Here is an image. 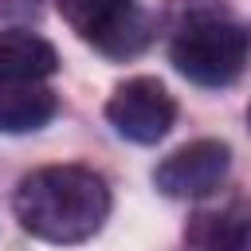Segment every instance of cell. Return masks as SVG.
Here are the masks:
<instances>
[{
    "instance_id": "obj_1",
    "label": "cell",
    "mask_w": 251,
    "mask_h": 251,
    "mask_svg": "<svg viewBox=\"0 0 251 251\" xmlns=\"http://www.w3.org/2000/svg\"><path fill=\"white\" fill-rule=\"evenodd\" d=\"M110 188L82 165H47L16 184L12 212L43 243H82L110 216Z\"/></svg>"
},
{
    "instance_id": "obj_2",
    "label": "cell",
    "mask_w": 251,
    "mask_h": 251,
    "mask_svg": "<svg viewBox=\"0 0 251 251\" xmlns=\"http://www.w3.org/2000/svg\"><path fill=\"white\" fill-rule=\"evenodd\" d=\"M173 67L200 86H227L243 75L251 59V27L224 16L188 20L169 43Z\"/></svg>"
},
{
    "instance_id": "obj_3",
    "label": "cell",
    "mask_w": 251,
    "mask_h": 251,
    "mask_svg": "<svg viewBox=\"0 0 251 251\" xmlns=\"http://www.w3.org/2000/svg\"><path fill=\"white\" fill-rule=\"evenodd\" d=\"M63 24L110 59H129L149 43V20L137 0H59Z\"/></svg>"
},
{
    "instance_id": "obj_4",
    "label": "cell",
    "mask_w": 251,
    "mask_h": 251,
    "mask_svg": "<svg viewBox=\"0 0 251 251\" xmlns=\"http://www.w3.org/2000/svg\"><path fill=\"white\" fill-rule=\"evenodd\" d=\"M106 122L126 137V141H137V145H153L161 141L173 122H176V102L173 94L165 90V82L149 78V75H137V78H126L110 102H106Z\"/></svg>"
},
{
    "instance_id": "obj_5",
    "label": "cell",
    "mask_w": 251,
    "mask_h": 251,
    "mask_svg": "<svg viewBox=\"0 0 251 251\" xmlns=\"http://www.w3.org/2000/svg\"><path fill=\"white\" fill-rule=\"evenodd\" d=\"M227 169H231V149L216 137H200L169 153L157 165L153 184L173 200H204L224 184Z\"/></svg>"
},
{
    "instance_id": "obj_6",
    "label": "cell",
    "mask_w": 251,
    "mask_h": 251,
    "mask_svg": "<svg viewBox=\"0 0 251 251\" xmlns=\"http://www.w3.org/2000/svg\"><path fill=\"white\" fill-rule=\"evenodd\" d=\"M59 71V51L24 27L0 31V82H43Z\"/></svg>"
},
{
    "instance_id": "obj_7",
    "label": "cell",
    "mask_w": 251,
    "mask_h": 251,
    "mask_svg": "<svg viewBox=\"0 0 251 251\" xmlns=\"http://www.w3.org/2000/svg\"><path fill=\"white\" fill-rule=\"evenodd\" d=\"M184 235L200 251H251V204L231 200L216 212H200L188 220Z\"/></svg>"
},
{
    "instance_id": "obj_8",
    "label": "cell",
    "mask_w": 251,
    "mask_h": 251,
    "mask_svg": "<svg viewBox=\"0 0 251 251\" xmlns=\"http://www.w3.org/2000/svg\"><path fill=\"white\" fill-rule=\"evenodd\" d=\"M59 110V98L43 82H0V133L43 129Z\"/></svg>"
},
{
    "instance_id": "obj_9",
    "label": "cell",
    "mask_w": 251,
    "mask_h": 251,
    "mask_svg": "<svg viewBox=\"0 0 251 251\" xmlns=\"http://www.w3.org/2000/svg\"><path fill=\"white\" fill-rule=\"evenodd\" d=\"M247 126H251V106H247Z\"/></svg>"
}]
</instances>
